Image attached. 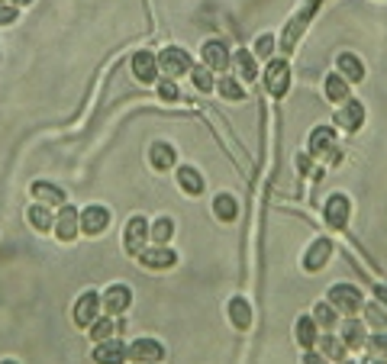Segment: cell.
<instances>
[{"instance_id":"1","label":"cell","mask_w":387,"mask_h":364,"mask_svg":"<svg viewBox=\"0 0 387 364\" xmlns=\"http://www.w3.org/2000/svg\"><path fill=\"white\" fill-rule=\"evenodd\" d=\"M330 303L339 309V313H345V316H355V313H361V307H365L359 287H352V284H336V287L330 290Z\"/></svg>"},{"instance_id":"2","label":"cell","mask_w":387,"mask_h":364,"mask_svg":"<svg viewBox=\"0 0 387 364\" xmlns=\"http://www.w3.org/2000/svg\"><path fill=\"white\" fill-rule=\"evenodd\" d=\"M190 68H194L190 55L184 52V48H178V46L165 48V52L159 55V71H165L171 81H174V78H181V75H190Z\"/></svg>"},{"instance_id":"3","label":"cell","mask_w":387,"mask_h":364,"mask_svg":"<svg viewBox=\"0 0 387 364\" xmlns=\"http://www.w3.org/2000/svg\"><path fill=\"white\" fill-rule=\"evenodd\" d=\"M152 239V226L142 219V216H132L129 223H126V252L132 255V258H139L142 252H145V242Z\"/></svg>"},{"instance_id":"4","label":"cell","mask_w":387,"mask_h":364,"mask_svg":"<svg viewBox=\"0 0 387 364\" xmlns=\"http://www.w3.org/2000/svg\"><path fill=\"white\" fill-rule=\"evenodd\" d=\"M264 87H268L271 97H284L287 93V87H291V68H287V62L274 58L271 65L264 68Z\"/></svg>"},{"instance_id":"5","label":"cell","mask_w":387,"mask_h":364,"mask_svg":"<svg viewBox=\"0 0 387 364\" xmlns=\"http://www.w3.org/2000/svg\"><path fill=\"white\" fill-rule=\"evenodd\" d=\"M126 355H129V361L136 364H159L161 358H165V348L155 342V338H136L132 345H126Z\"/></svg>"},{"instance_id":"6","label":"cell","mask_w":387,"mask_h":364,"mask_svg":"<svg viewBox=\"0 0 387 364\" xmlns=\"http://www.w3.org/2000/svg\"><path fill=\"white\" fill-rule=\"evenodd\" d=\"M100 309H104V300L97 297L94 290H87V293H81L75 303V322L81 329H91V322L100 319Z\"/></svg>"},{"instance_id":"7","label":"cell","mask_w":387,"mask_h":364,"mask_svg":"<svg viewBox=\"0 0 387 364\" xmlns=\"http://www.w3.org/2000/svg\"><path fill=\"white\" fill-rule=\"evenodd\" d=\"M323 216H326V226L330 229H345L349 226V216H352V206H349V197L342 194H332L323 206Z\"/></svg>"},{"instance_id":"8","label":"cell","mask_w":387,"mask_h":364,"mask_svg":"<svg viewBox=\"0 0 387 364\" xmlns=\"http://www.w3.org/2000/svg\"><path fill=\"white\" fill-rule=\"evenodd\" d=\"M55 235H58V242H75L78 239V233H81V216H78V210L75 206H62V213H58V219H55Z\"/></svg>"},{"instance_id":"9","label":"cell","mask_w":387,"mask_h":364,"mask_svg":"<svg viewBox=\"0 0 387 364\" xmlns=\"http://www.w3.org/2000/svg\"><path fill=\"white\" fill-rule=\"evenodd\" d=\"M139 262L145 264V268H152V271H168V268L178 264V255L171 252L168 245H155V248H145V252L139 255Z\"/></svg>"},{"instance_id":"10","label":"cell","mask_w":387,"mask_h":364,"mask_svg":"<svg viewBox=\"0 0 387 364\" xmlns=\"http://www.w3.org/2000/svg\"><path fill=\"white\" fill-rule=\"evenodd\" d=\"M132 75L139 78L142 84H155V81H159V55H152V52H136V55H132Z\"/></svg>"},{"instance_id":"11","label":"cell","mask_w":387,"mask_h":364,"mask_svg":"<svg viewBox=\"0 0 387 364\" xmlns=\"http://www.w3.org/2000/svg\"><path fill=\"white\" fill-rule=\"evenodd\" d=\"M100 300H104V313H107V316H116V313L129 309L132 293H129V287H126V284H114V287H107V293Z\"/></svg>"},{"instance_id":"12","label":"cell","mask_w":387,"mask_h":364,"mask_svg":"<svg viewBox=\"0 0 387 364\" xmlns=\"http://www.w3.org/2000/svg\"><path fill=\"white\" fill-rule=\"evenodd\" d=\"M110 226V213H107V206H84V213H81V233L84 235H100Z\"/></svg>"},{"instance_id":"13","label":"cell","mask_w":387,"mask_h":364,"mask_svg":"<svg viewBox=\"0 0 387 364\" xmlns=\"http://www.w3.org/2000/svg\"><path fill=\"white\" fill-rule=\"evenodd\" d=\"M126 345L120 338H107V342H97L94 348V361L97 364H123L126 361Z\"/></svg>"},{"instance_id":"14","label":"cell","mask_w":387,"mask_h":364,"mask_svg":"<svg viewBox=\"0 0 387 364\" xmlns=\"http://www.w3.org/2000/svg\"><path fill=\"white\" fill-rule=\"evenodd\" d=\"M204 65H207L210 71H226V68L233 65V55H229V48L223 46L219 39H213V42L204 46Z\"/></svg>"},{"instance_id":"15","label":"cell","mask_w":387,"mask_h":364,"mask_svg":"<svg viewBox=\"0 0 387 364\" xmlns=\"http://www.w3.org/2000/svg\"><path fill=\"white\" fill-rule=\"evenodd\" d=\"M336 122H339L342 129H361V122H365V107H361L359 100H349L345 107H339V113H336Z\"/></svg>"},{"instance_id":"16","label":"cell","mask_w":387,"mask_h":364,"mask_svg":"<svg viewBox=\"0 0 387 364\" xmlns=\"http://www.w3.org/2000/svg\"><path fill=\"white\" fill-rule=\"evenodd\" d=\"M330 255H332V245L326 242V239H316V242L310 245L307 258H303V268H307V271H320L323 264L330 262Z\"/></svg>"},{"instance_id":"17","label":"cell","mask_w":387,"mask_h":364,"mask_svg":"<svg viewBox=\"0 0 387 364\" xmlns=\"http://www.w3.org/2000/svg\"><path fill=\"white\" fill-rule=\"evenodd\" d=\"M342 345L345 348H361L365 345V342H368V336H365V326H361L359 319H345V322H342Z\"/></svg>"},{"instance_id":"18","label":"cell","mask_w":387,"mask_h":364,"mask_svg":"<svg viewBox=\"0 0 387 364\" xmlns=\"http://www.w3.org/2000/svg\"><path fill=\"white\" fill-rule=\"evenodd\" d=\"M149 161L155 171H168L174 161H178V155H174V149H171L168 142H155L149 149Z\"/></svg>"},{"instance_id":"19","label":"cell","mask_w":387,"mask_h":364,"mask_svg":"<svg viewBox=\"0 0 387 364\" xmlns=\"http://www.w3.org/2000/svg\"><path fill=\"white\" fill-rule=\"evenodd\" d=\"M339 75L345 78L349 84H359V81H365V65H361L352 52H342L339 55Z\"/></svg>"},{"instance_id":"20","label":"cell","mask_w":387,"mask_h":364,"mask_svg":"<svg viewBox=\"0 0 387 364\" xmlns=\"http://www.w3.org/2000/svg\"><path fill=\"white\" fill-rule=\"evenodd\" d=\"M33 197L46 206H65V190L52 187L48 181H36V184H33Z\"/></svg>"},{"instance_id":"21","label":"cell","mask_w":387,"mask_h":364,"mask_svg":"<svg viewBox=\"0 0 387 364\" xmlns=\"http://www.w3.org/2000/svg\"><path fill=\"white\" fill-rule=\"evenodd\" d=\"M332 142H336V132H332L330 126H316V129L310 132V155H330Z\"/></svg>"},{"instance_id":"22","label":"cell","mask_w":387,"mask_h":364,"mask_svg":"<svg viewBox=\"0 0 387 364\" xmlns=\"http://www.w3.org/2000/svg\"><path fill=\"white\" fill-rule=\"evenodd\" d=\"M297 345L300 348H313L316 345V338H320V326L313 322V316H303V319H297Z\"/></svg>"},{"instance_id":"23","label":"cell","mask_w":387,"mask_h":364,"mask_svg":"<svg viewBox=\"0 0 387 364\" xmlns=\"http://www.w3.org/2000/svg\"><path fill=\"white\" fill-rule=\"evenodd\" d=\"M213 213H217V219H223V223H233L239 216V203L233 194H217V200H213Z\"/></svg>"},{"instance_id":"24","label":"cell","mask_w":387,"mask_h":364,"mask_svg":"<svg viewBox=\"0 0 387 364\" xmlns=\"http://www.w3.org/2000/svg\"><path fill=\"white\" fill-rule=\"evenodd\" d=\"M178 184H181V190H184V194H190V197L204 194V178H200L197 168H181L178 171Z\"/></svg>"},{"instance_id":"25","label":"cell","mask_w":387,"mask_h":364,"mask_svg":"<svg viewBox=\"0 0 387 364\" xmlns=\"http://www.w3.org/2000/svg\"><path fill=\"white\" fill-rule=\"evenodd\" d=\"M229 316H233V326L236 329H249L252 326V307H249L242 297H236L229 303Z\"/></svg>"},{"instance_id":"26","label":"cell","mask_w":387,"mask_h":364,"mask_svg":"<svg viewBox=\"0 0 387 364\" xmlns=\"http://www.w3.org/2000/svg\"><path fill=\"white\" fill-rule=\"evenodd\" d=\"M233 65H236L239 78H246V81H255V78H258L255 52H236V55H233Z\"/></svg>"},{"instance_id":"27","label":"cell","mask_w":387,"mask_h":364,"mask_svg":"<svg viewBox=\"0 0 387 364\" xmlns=\"http://www.w3.org/2000/svg\"><path fill=\"white\" fill-rule=\"evenodd\" d=\"M326 97H330L332 103H345L349 100V81L342 75H330L326 78Z\"/></svg>"},{"instance_id":"28","label":"cell","mask_w":387,"mask_h":364,"mask_svg":"<svg viewBox=\"0 0 387 364\" xmlns=\"http://www.w3.org/2000/svg\"><path fill=\"white\" fill-rule=\"evenodd\" d=\"M26 216H29V226H33V229H39V233H46V229H52V226H55V219H52V213H48L46 203L29 206Z\"/></svg>"},{"instance_id":"29","label":"cell","mask_w":387,"mask_h":364,"mask_svg":"<svg viewBox=\"0 0 387 364\" xmlns=\"http://www.w3.org/2000/svg\"><path fill=\"white\" fill-rule=\"evenodd\" d=\"M217 87L226 100H242V97H246V87L239 84V78H233V75H219Z\"/></svg>"},{"instance_id":"30","label":"cell","mask_w":387,"mask_h":364,"mask_svg":"<svg viewBox=\"0 0 387 364\" xmlns=\"http://www.w3.org/2000/svg\"><path fill=\"white\" fill-rule=\"evenodd\" d=\"M114 336H116L114 316H100L91 322V338H94V342H107V338H114Z\"/></svg>"},{"instance_id":"31","label":"cell","mask_w":387,"mask_h":364,"mask_svg":"<svg viewBox=\"0 0 387 364\" xmlns=\"http://www.w3.org/2000/svg\"><path fill=\"white\" fill-rule=\"evenodd\" d=\"M190 81H194V87L204 93H210L213 87H217V81H213V71H210L207 65H197V68H190Z\"/></svg>"},{"instance_id":"32","label":"cell","mask_w":387,"mask_h":364,"mask_svg":"<svg viewBox=\"0 0 387 364\" xmlns=\"http://www.w3.org/2000/svg\"><path fill=\"white\" fill-rule=\"evenodd\" d=\"M323 345V355L330 358V361H342L345 358V345H342V338H332V336H320L316 338Z\"/></svg>"},{"instance_id":"33","label":"cell","mask_w":387,"mask_h":364,"mask_svg":"<svg viewBox=\"0 0 387 364\" xmlns=\"http://www.w3.org/2000/svg\"><path fill=\"white\" fill-rule=\"evenodd\" d=\"M313 322L323 329H332L336 326V307H332V303H316V307H313Z\"/></svg>"},{"instance_id":"34","label":"cell","mask_w":387,"mask_h":364,"mask_svg":"<svg viewBox=\"0 0 387 364\" xmlns=\"http://www.w3.org/2000/svg\"><path fill=\"white\" fill-rule=\"evenodd\" d=\"M171 235H174V223H171L168 216H161L159 223H152V239H155L159 245H168Z\"/></svg>"},{"instance_id":"35","label":"cell","mask_w":387,"mask_h":364,"mask_svg":"<svg viewBox=\"0 0 387 364\" xmlns=\"http://www.w3.org/2000/svg\"><path fill=\"white\" fill-rule=\"evenodd\" d=\"M365 309V319H368V326L375 329H384L387 326V316H384V309L378 307V303H368V307H361Z\"/></svg>"},{"instance_id":"36","label":"cell","mask_w":387,"mask_h":364,"mask_svg":"<svg viewBox=\"0 0 387 364\" xmlns=\"http://www.w3.org/2000/svg\"><path fill=\"white\" fill-rule=\"evenodd\" d=\"M365 345L371 348V355H375V358H378V355L387 358V332H381V329H378L375 336H368V342H365Z\"/></svg>"},{"instance_id":"37","label":"cell","mask_w":387,"mask_h":364,"mask_svg":"<svg viewBox=\"0 0 387 364\" xmlns=\"http://www.w3.org/2000/svg\"><path fill=\"white\" fill-rule=\"evenodd\" d=\"M159 97L161 100H178V87H174V81H171V78H165V81H161L159 84Z\"/></svg>"},{"instance_id":"38","label":"cell","mask_w":387,"mask_h":364,"mask_svg":"<svg viewBox=\"0 0 387 364\" xmlns=\"http://www.w3.org/2000/svg\"><path fill=\"white\" fill-rule=\"evenodd\" d=\"M271 48H274V39H271V36H262V39L255 42V55L271 58Z\"/></svg>"},{"instance_id":"39","label":"cell","mask_w":387,"mask_h":364,"mask_svg":"<svg viewBox=\"0 0 387 364\" xmlns=\"http://www.w3.org/2000/svg\"><path fill=\"white\" fill-rule=\"evenodd\" d=\"M17 19V7L13 3H0V23H13Z\"/></svg>"},{"instance_id":"40","label":"cell","mask_w":387,"mask_h":364,"mask_svg":"<svg viewBox=\"0 0 387 364\" xmlns=\"http://www.w3.org/2000/svg\"><path fill=\"white\" fill-rule=\"evenodd\" d=\"M303 364H330V358L323 355V352H307V355H303Z\"/></svg>"},{"instance_id":"41","label":"cell","mask_w":387,"mask_h":364,"mask_svg":"<svg viewBox=\"0 0 387 364\" xmlns=\"http://www.w3.org/2000/svg\"><path fill=\"white\" fill-rule=\"evenodd\" d=\"M297 168H300V171H310V155H297Z\"/></svg>"},{"instance_id":"42","label":"cell","mask_w":387,"mask_h":364,"mask_svg":"<svg viewBox=\"0 0 387 364\" xmlns=\"http://www.w3.org/2000/svg\"><path fill=\"white\" fill-rule=\"evenodd\" d=\"M375 297H378L381 303H384V307H387V287H375Z\"/></svg>"},{"instance_id":"43","label":"cell","mask_w":387,"mask_h":364,"mask_svg":"<svg viewBox=\"0 0 387 364\" xmlns=\"http://www.w3.org/2000/svg\"><path fill=\"white\" fill-rule=\"evenodd\" d=\"M368 364H387V361H381V358H371V361Z\"/></svg>"},{"instance_id":"44","label":"cell","mask_w":387,"mask_h":364,"mask_svg":"<svg viewBox=\"0 0 387 364\" xmlns=\"http://www.w3.org/2000/svg\"><path fill=\"white\" fill-rule=\"evenodd\" d=\"M339 364H359V361H349V358H342V361Z\"/></svg>"},{"instance_id":"45","label":"cell","mask_w":387,"mask_h":364,"mask_svg":"<svg viewBox=\"0 0 387 364\" xmlns=\"http://www.w3.org/2000/svg\"><path fill=\"white\" fill-rule=\"evenodd\" d=\"M10 3H13V0H10ZM17 3H33V0H17Z\"/></svg>"},{"instance_id":"46","label":"cell","mask_w":387,"mask_h":364,"mask_svg":"<svg viewBox=\"0 0 387 364\" xmlns=\"http://www.w3.org/2000/svg\"><path fill=\"white\" fill-rule=\"evenodd\" d=\"M0 364H17V361H0Z\"/></svg>"}]
</instances>
